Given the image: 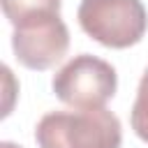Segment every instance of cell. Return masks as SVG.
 <instances>
[{
    "instance_id": "1",
    "label": "cell",
    "mask_w": 148,
    "mask_h": 148,
    "mask_svg": "<svg viewBox=\"0 0 148 148\" xmlns=\"http://www.w3.org/2000/svg\"><path fill=\"white\" fill-rule=\"evenodd\" d=\"M39 148H120L123 130L109 109L51 111L35 127Z\"/></svg>"
},
{
    "instance_id": "2",
    "label": "cell",
    "mask_w": 148,
    "mask_h": 148,
    "mask_svg": "<svg viewBox=\"0 0 148 148\" xmlns=\"http://www.w3.org/2000/svg\"><path fill=\"white\" fill-rule=\"evenodd\" d=\"M79 25L102 46L127 49L146 35L148 12L141 0H81Z\"/></svg>"
},
{
    "instance_id": "3",
    "label": "cell",
    "mask_w": 148,
    "mask_h": 148,
    "mask_svg": "<svg viewBox=\"0 0 148 148\" xmlns=\"http://www.w3.org/2000/svg\"><path fill=\"white\" fill-rule=\"evenodd\" d=\"M56 97L74 109H102L118 88L116 69L90 53L74 56L51 79Z\"/></svg>"
},
{
    "instance_id": "4",
    "label": "cell",
    "mask_w": 148,
    "mask_h": 148,
    "mask_svg": "<svg viewBox=\"0 0 148 148\" xmlns=\"http://www.w3.org/2000/svg\"><path fill=\"white\" fill-rule=\"evenodd\" d=\"M12 49L28 69H49L60 62L69 49V30L60 14H44L14 25Z\"/></svg>"
},
{
    "instance_id": "5",
    "label": "cell",
    "mask_w": 148,
    "mask_h": 148,
    "mask_svg": "<svg viewBox=\"0 0 148 148\" xmlns=\"http://www.w3.org/2000/svg\"><path fill=\"white\" fill-rule=\"evenodd\" d=\"M2 12L12 25H18L28 18L44 16V14H60L62 0H0Z\"/></svg>"
},
{
    "instance_id": "6",
    "label": "cell",
    "mask_w": 148,
    "mask_h": 148,
    "mask_svg": "<svg viewBox=\"0 0 148 148\" xmlns=\"http://www.w3.org/2000/svg\"><path fill=\"white\" fill-rule=\"evenodd\" d=\"M130 123L134 134L148 143V69L143 72L141 81H139V90H136V99L132 104L130 111Z\"/></svg>"
},
{
    "instance_id": "7",
    "label": "cell",
    "mask_w": 148,
    "mask_h": 148,
    "mask_svg": "<svg viewBox=\"0 0 148 148\" xmlns=\"http://www.w3.org/2000/svg\"><path fill=\"white\" fill-rule=\"evenodd\" d=\"M0 148H21V146H16V143H12V141H2Z\"/></svg>"
}]
</instances>
